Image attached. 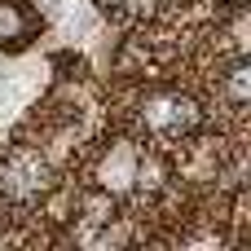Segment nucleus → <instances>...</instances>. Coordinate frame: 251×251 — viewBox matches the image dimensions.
I'll list each match as a JSON object with an SVG mask.
<instances>
[{"mask_svg":"<svg viewBox=\"0 0 251 251\" xmlns=\"http://www.w3.org/2000/svg\"><path fill=\"white\" fill-rule=\"evenodd\" d=\"M141 124L159 141H190L203 124V110L194 97H185L176 88H159V93L141 97Z\"/></svg>","mask_w":251,"mask_h":251,"instance_id":"obj_1","label":"nucleus"},{"mask_svg":"<svg viewBox=\"0 0 251 251\" xmlns=\"http://www.w3.org/2000/svg\"><path fill=\"white\" fill-rule=\"evenodd\" d=\"M53 185V168L40 150H9L4 168H0V190L9 199H40L44 190Z\"/></svg>","mask_w":251,"mask_h":251,"instance_id":"obj_2","label":"nucleus"},{"mask_svg":"<svg viewBox=\"0 0 251 251\" xmlns=\"http://www.w3.org/2000/svg\"><path fill=\"white\" fill-rule=\"evenodd\" d=\"M137 154H141V150H137L132 141H115V146L101 154V163H97V185L110 190L115 199L128 194L132 181H137Z\"/></svg>","mask_w":251,"mask_h":251,"instance_id":"obj_3","label":"nucleus"},{"mask_svg":"<svg viewBox=\"0 0 251 251\" xmlns=\"http://www.w3.org/2000/svg\"><path fill=\"white\" fill-rule=\"evenodd\" d=\"M216 97L229 106V110H243L251 101V66H247V57L238 53L221 75H216Z\"/></svg>","mask_w":251,"mask_h":251,"instance_id":"obj_4","label":"nucleus"},{"mask_svg":"<svg viewBox=\"0 0 251 251\" xmlns=\"http://www.w3.org/2000/svg\"><path fill=\"white\" fill-rule=\"evenodd\" d=\"M35 31V18L22 0H0V49H22Z\"/></svg>","mask_w":251,"mask_h":251,"instance_id":"obj_5","label":"nucleus"},{"mask_svg":"<svg viewBox=\"0 0 251 251\" xmlns=\"http://www.w3.org/2000/svg\"><path fill=\"white\" fill-rule=\"evenodd\" d=\"M221 4H229V9H234V4H247V0H221Z\"/></svg>","mask_w":251,"mask_h":251,"instance_id":"obj_6","label":"nucleus"}]
</instances>
